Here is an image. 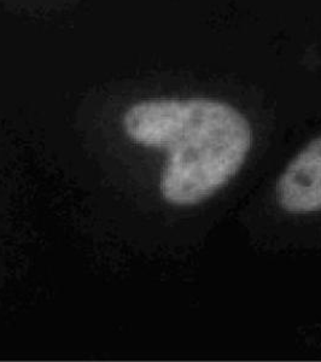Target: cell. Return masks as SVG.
Wrapping results in <instances>:
<instances>
[{
    "instance_id": "7a4b0ae2",
    "label": "cell",
    "mask_w": 321,
    "mask_h": 362,
    "mask_svg": "<svg viewBox=\"0 0 321 362\" xmlns=\"http://www.w3.org/2000/svg\"><path fill=\"white\" fill-rule=\"evenodd\" d=\"M276 201L293 214L321 210V136L310 141L286 167L276 184Z\"/></svg>"
},
{
    "instance_id": "6da1fadb",
    "label": "cell",
    "mask_w": 321,
    "mask_h": 362,
    "mask_svg": "<svg viewBox=\"0 0 321 362\" xmlns=\"http://www.w3.org/2000/svg\"><path fill=\"white\" fill-rule=\"evenodd\" d=\"M124 129L136 144L167 153L160 194L174 206L203 202L238 173L252 144L250 124L230 104L210 98L143 100Z\"/></svg>"
}]
</instances>
